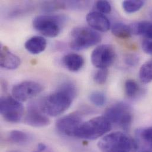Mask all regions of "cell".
Masks as SVG:
<instances>
[{"mask_svg":"<svg viewBox=\"0 0 152 152\" xmlns=\"http://www.w3.org/2000/svg\"><path fill=\"white\" fill-rule=\"evenodd\" d=\"M76 86L72 82L62 83L55 92L44 98L40 102L42 111L50 117H56L66 111L76 95Z\"/></svg>","mask_w":152,"mask_h":152,"instance_id":"obj_1","label":"cell"},{"mask_svg":"<svg viewBox=\"0 0 152 152\" xmlns=\"http://www.w3.org/2000/svg\"><path fill=\"white\" fill-rule=\"evenodd\" d=\"M102 152H137L139 145L135 139L121 132L104 136L98 143Z\"/></svg>","mask_w":152,"mask_h":152,"instance_id":"obj_2","label":"cell"},{"mask_svg":"<svg viewBox=\"0 0 152 152\" xmlns=\"http://www.w3.org/2000/svg\"><path fill=\"white\" fill-rule=\"evenodd\" d=\"M111 128V123L105 116H98L83 122L76 130L74 137L84 140H94L105 136Z\"/></svg>","mask_w":152,"mask_h":152,"instance_id":"obj_3","label":"cell"},{"mask_svg":"<svg viewBox=\"0 0 152 152\" xmlns=\"http://www.w3.org/2000/svg\"><path fill=\"white\" fill-rule=\"evenodd\" d=\"M66 21L63 15H41L33 19V26L44 36L53 38L60 34Z\"/></svg>","mask_w":152,"mask_h":152,"instance_id":"obj_4","label":"cell"},{"mask_svg":"<svg viewBox=\"0 0 152 152\" xmlns=\"http://www.w3.org/2000/svg\"><path fill=\"white\" fill-rule=\"evenodd\" d=\"M111 123L124 130H128L133 121V114L130 106L123 102L115 103L108 107L104 115Z\"/></svg>","mask_w":152,"mask_h":152,"instance_id":"obj_5","label":"cell"},{"mask_svg":"<svg viewBox=\"0 0 152 152\" xmlns=\"http://www.w3.org/2000/svg\"><path fill=\"white\" fill-rule=\"evenodd\" d=\"M101 40V36L94 29L86 27H77L71 31L70 47L74 50L79 51L94 46Z\"/></svg>","mask_w":152,"mask_h":152,"instance_id":"obj_6","label":"cell"},{"mask_svg":"<svg viewBox=\"0 0 152 152\" xmlns=\"http://www.w3.org/2000/svg\"><path fill=\"white\" fill-rule=\"evenodd\" d=\"M0 113L7 122L17 123L23 117L24 107L21 102L13 96H2L0 100Z\"/></svg>","mask_w":152,"mask_h":152,"instance_id":"obj_7","label":"cell"},{"mask_svg":"<svg viewBox=\"0 0 152 152\" xmlns=\"http://www.w3.org/2000/svg\"><path fill=\"white\" fill-rule=\"evenodd\" d=\"M115 58L114 48L110 45H102L96 47L91 56L92 65L98 69H107L113 64Z\"/></svg>","mask_w":152,"mask_h":152,"instance_id":"obj_8","label":"cell"},{"mask_svg":"<svg viewBox=\"0 0 152 152\" xmlns=\"http://www.w3.org/2000/svg\"><path fill=\"white\" fill-rule=\"evenodd\" d=\"M41 84L34 81H24L15 85L12 88V96L21 102L27 101L40 94L43 91Z\"/></svg>","mask_w":152,"mask_h":152,"instance_id":"obj_9","label":"cell"},{"mask_svg":"<svg viewBox=\"0 0 152 152\" xmlns=\"http://www.w3.org/2000/svg\"><path fill=\"white\" fill-rule=\"evenodd\" d=\"M82 123L81 115L75 112L58 120L56 123V128L58 132L64 136L74 137L76 130Z\"/></svg>","mask_w":152,"mask_h":152,"instance_id":"obj_10","label":"cell"},{"mask_svg":"<svg viewBox=\"0 0 152 152\" xmlns=\"http://www.w3.org/2000/svg\"><path fill=\"white\" fill-rule=\"evenodd\" d=\"M24 123L34 127H44L50 124V121L41 110L39 104L34 102L29 105L24 118Z\"/></svg>","mask_w":152,"mask_h":152,"instance_id":"obj_11","label":"cell"},{"mask_svg":"<svg viewBox=\"0 0 152 152\" xmlns=\"http://www.w3.org/2000/svg\"><path fill=\"white\" fill-rule=\"evenodd\" d=\"M86 18L89 26L95 31L106 32L110 29L111 25L108 18L99 12H90Z\"/></svg>","mask_w":152,"mask_h":152,"instance_id":"obj_12","label":"cell"},{"mask_svg":"<svg viewBox=\"0 0 152 152\" xmlns=\"http://www.w3.org/2000/svg\"><path fill=\"white\" fill-rule=\"evenodd\" d=\"M20 64V59L17 55L11 53L7 46L1 45L0 65L2 68L8 70H14L18 68Z\"/></svg>","mask_w":152,"mask_h":152,"instance_id":"obj_13","label":"cell"},{"mask_svg":"<svg viewBox=\"0 0 152 152\" xmlns=\"http://www.w3.org/2000/svg\"><path fill=\"white\" fill-rule=\"evenodd\" d=\"M46 40L42 36H36L28 39L25 44V49L32 55H38L43 52L46 48Z\"/></svg>","mask_w":152,"mask_h":152,"instance_id":"obj_14","label":"cell"},{"mask_svg":"<svg viewBox=\"0 0 152 152\" xmlns=\"http://www.w3.org/2000/svg\"><path fill=\"white\" fill-rule=\"evenodd\" d=\"M132 34L143 36L152 40V23L148 21L136 22L129 25Z\"/></svg>","mask_w":152,"mask_h":152,"instance_id":"obj_15","label":"cell"},{"mask_svg":"<svg viewBox=\"0 0 152 152\" xmlns=\"http://www.w3.org/2000/svg\"><path fill=\"white\" fill-rule=\"evenodd\" d=\"M63 62L66 68L71 72L79 71L84 65L83 57L76 53H69L63 59Z\"/></svg>","mask_w":152,"mask_h":152,"instance_id":"obj_16","label":"cell"},{"mask_svg":"<svg viewBox=\"0 0 152 152\" xmlns=\"http://www.w3.org/2000/svg\"><path fill=\"white\" fill-rule=\"evenodd\" d=\"M111 32L114 36L122 39H129L132 34L129 26L122 23L114 24L111 28Z\"/></svg>","mask_w":152,"mask_h":152,"instance_id":"obj_17","label":"cell"},{"mask_svg":"<svg viewBox=\"0 0 152 152\" xmlns=\"http://www.w3.org/2000/svg\"><path fill=\"white\" fill-rule=\"evenodd\" d=\"M136 136L140 142L144 143L152 151V127L137 129Z\"/></svg>","mask_w":152,"mask_h":152,"instance_id":"obj_18","label":"cell"},{"mask_svg":"<svg viewBox=\"0 0 152 152\" xmlns=\"http://www.w3.org/2000/svg\"><path fill=\"white\" fill-rule=\"evenodd\" d=\"M139 78L143 83L152 82V60L145 62L139 71Z\"/></svg>","mask_w":152,"mask_h":152,"instance_id":"obj_19","label":"cell"},{"mask_svg":"<svg viewBox=\"0 0 152 152\" xmlns=\"http://www.w3.org/2000/svg\"><path fill=\"white\" fill-rule=\"evenodd\" d=\"M124 90L126 95L131 98L136 97L139 94L140 87L139 84L133 79H128L124 83Z\"/></svg>","mask_w":152,"mask_h":152,"instance_id":"obj_20","label":"cell"},{"mask_svg":"<svg viewBox=\"0 0 152 152\" xmlns=\"http://www.w3.org/2000/svg\"><path fill=\"white\" fill-rule=\"evenodd\" d=\"M143 1H124L123 2L122 5L123 10L127 13H134L139 11L144 5Z\"/></svg>","mask_w":152,"mask_h":152,"instance_id":"obj_21","label":"cell"},{"mask_svg":"<svg viewBox=\"0 0 152 152\" xmlns=\"http://www.w3.org/2000/svg\"><path fill=\"white\" fill-rule=\"evenodd\" d=\"M8 138L11 142L20 144L27 142L29 139V136L22 131L12 130L10 133Z\"/></svg>","mask_w":152,"mask_h":152,"instance_id":"obj_22","label":"cell"},{"mask_svg":"<svg viewBox=\"0 0 152 152\" xmlns=\"http://www.w3.org/2000/svg\"><path fill=\"white\" fill-rule=\"evenodd\" d=\"M89 99L95 106L102 107L106 103L107 98L103 92L94 91L89 95Z\"/></svg>","mask_w":152,"mask_h":152,"instance_id":"obj_23","label":"cell"},{"mask_svg":"<svg viewBox=\"0 0 152 152\" xmlns=\"http://www.w3.org/2000/svg\"><path fill=\"white\" fill-rule=\"evenodd\" d=\"M108 75L107 69H98L94 76V80L97 84L102 85L107 81Z\"/></svg>","mask_w":152,"mask_h":152,"instance_id":"obj_24","label":"cell"},{"mask_svg":"<svg viewBox=\"0 0 152 152\" xmlns=\"http://www.w3.org/2000/svg\"><path fill=\"white\" fill-rule=\"evenodd\" d=\"M96 8L102 14H108L111 11V5L107 1H98L96 2Z\"/></svg>","mask_w":152,"mask_h":152,"instance_id":"obj_25","label":"cell"},{"mask_svg":"<svg viewBox=\"0 0 152 152\" xmlns=\"http://www.w3.org/2000/svg\"><path fill=\"white\" fill-rule=\"evenodd\" d=\"M139 62V58L135 54H127L124 57V63L129 66H136Z\"/></svg>","mask_w":152,"mask_h":152,"instance_id":"obj_26","label":"cell"},{"mask_svg":"<svg viewBox=\"0 0 152 152\" xmlns=\"http://www.w3.org/2000/svg\"><path fill=\"white\" fill-rule=\"evenodd\" d=\"M142 49L145 52L152 55V40H145L142 42Z\"/></svg>","mask_w":152,"mask_h":152,"instance_id":"obj_27","label":"cell"},{"mask_svg":"<svg viewBox=\"0 0 152 152\" xmlns=\"http://www.w3.org/2000/svg\"><path fill=\"white\" fill-rule=\"evenodd\" d=\"M46 146L44 143H39L37 145V151L39 152H43L46 149Z\"/></svg>","mask_w":152,"mask_h":152,"instance_id":"obj_28","label":"cell"},{"mask_svg":"<svg viewBox=\"0 0 152 152\" xmlns=\"http://www.w3.org/2000/svg\"><path fill=\"white\" fill-rule=\"evenodd\" d=\"M150 15H151V18H152V10H151V14H150Z\"/></svg>","mask_w":152,"mask_h":152,"instance_id":"obj_29","label":"cell"},{"mask_svg":"<svg viewBox=\"0 0 152 152\" xmlns=\"http://www.w3.org/2000/svg\"><path fill=\"white\" fill-rule=\"evenodd\" d=\"M151 152V151H143V152Z\"/></svg>","mask_w":152,"mask_h":152,"instance_id":"obj_30","label":"cell"},{"mask_svg":"<svg viewBox=\"0 0 152 152\" xmlns=\"http://www.w3.org/2000/svg\"><path fill=\"white\" fill-rule=\"evenodd\" d=\"M38 152V151H37V152Z\"/></svg>","mask_w":152,"mask_h":152,"instance_id":"obj_31","label":"cell"},{"mask_svg":"<svg viewBox=\"0 0 152 152\" xmlns=\"http://www.w3.org/2000/svg\"></svg>","mask_w":152,"mask_h":152,"instance_id":"obj_32","label":"cell"}]
</instances>
